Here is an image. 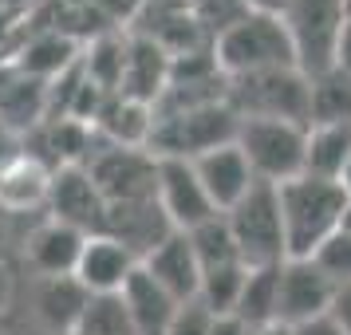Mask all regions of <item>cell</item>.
<instances>
[{
  "mask_svg": "<svg viewBox=\"0 0 351 335\" xmlns=\"http://www.w3.org/2000/svg\"><path fill=\"white\" fill-rule=\"evenodd\" d=\"M209 51L225 79H245V75H261L276 67H300L280 12H256V8L237 12L213 32Z\"/></svg>",
  "mask_w": 351,
  "mask_h": 335,
  "instance_id": "1",
  "label": "cell"
},
{
  "mask_svg": "<svg viewBox=\"0 0 351 335\" xmlns=\"http://www.w3.org/2000/svg\"><path fill=\"white\" fill-rule=\"evenodd\" d=\"M280 197V217H285V240H288V260H308L319 253L324 240H332L343 225L351 193L343 182H324V177L300 174L276 186Z\"/></svg>",
  "mask_w": 351,
  "mask_h": 335,
  "instance_id": "2",
  "label": "cell"
},
{
  "mask_svg": "<svg viewBox=\"0 0 351 335\" xmlns=\"http://www.w3.org/2000/svg\"><path fill=\"white\" fill-rule=\"evenodd\" d=\"M241 119L229 103H202V107H182V111H158L150 150L158 158H202L217 146L237 142Z\"/></svg>",
  "mask_w": 351,
  "mask_h": 335,
  "instance_id": "3",
  "label": "cell"
},
{
  "mask_svg": "<svg viewBox=\"0 0 351 335\" xmlns=\"http://www.w3.org/2000/svg\"><path fill=\"white\" fill-rule=\"evenodd\" d=\"M225 103L237 111V119H280V123L308 127L312 79L304 75L300 67H276V71L229 79Z\"/></svg>",
  "mask_w": 351,
  "mask_h": 335,
  "instance_id": "4",
  "label": "cell"
},
{
  "mask_svg": "<svg viewBox=\"0 0 351 335\" xmlns=\"http://www.w3.org/2000/svg\"><path fill=\"white\" fill-rule=\"evenodd\" d=\"M229 221V233L237 240V253L249 269H272L288 260V240H285V217H280V197L276 186L256 182L249 197L221 213Z\"/></svg>",
  "mask_w": 351,
  "mask_h": 335,
  "instance_id": "5",
  "label": "cell"
},
{
  "mask_svg": "<svg viewBox=\"0 0 351 335\" xmlns=\"http://www.w3.org/2000/svg\"><path fill=\"white\" fill-rule=\"evenodd\" d=\"M351 0H288L280 8V20H285L304 75H324L335 67V48H339Z\"/></svg>",
  "mask_w": 351,
  "mask_h": 335,
  "instance_id": "6",
  "label": "cell"
},
{
  "mask_svg": "<svg viewBox=\"0 0 351 335\" xmlns=\"http://www.w3.org/2000/svg\"><path fill=\"white\" fill-rule=\"evenodd\" d=\"M237 146L249 158L256 182L285 186L304 174V150H308V127L280 123V119H241Z\"/></svg>",
  "mask_w": 351,
  "mask_h": 335,
  "instance_id": "7",
  "label": "cell"
},
{
  "mask_svg": "<svg viewBox=\"0 0 351 335\" xmlns=\"http://www.w3.org/2000/svg\"><path fill=\"white\" fill-rule=\"evenodd\" d=\"M87 174L95 177L107 206L158 201V154L154 150L99 142V150L87 162Z\"/></svg>",
  "mask_w": 351,
  "mask_h": 335,
  "instance_id": "8",
  "label": "cell"
},
{
  "mask_svg": "<svg viewBox=\"0 0 351 335\" xmlns=\"http://www.w3.org/2000/svg\"><path fill=\"white\" fill-rule=\"evenodd\" d=\"M158 206L178 233H193L206 221L221 217L190 158H158Z\"/></svg>",
  "mask_w": 351,
  "mask_h": 335,
  "instance_id": "9",
  "label": "cell"
},
{
  "mask_svg": "<svg viewBox=\"0 0 351 335\" xmlns=\"http://www.w3.org/2000/svg\"><path fill=\"white\" fill-rule=\"evenodd\" d=\"M107 197L99 193L95 177L87 174V166H64L51 174V193H48V217L80 229L87 237H95L107 229Z\"/></svg>",
  "mask_w": 351,
  "mask_h": 335,
  "instance_id": "10",
  "label": "cell"
},
{
  "mask_svg": "<svg viewBox=\"0 0 351 335\" xmlns=\"http://www.w3.org/2000/svg\"><path fill=\"white\" fill-rule=\"evenodd\" d=\"M335 284L316 260L280 264V327H300L332 312Z\"/></svg>",
  "mask_w": 351,
  "mask_h": 335,
  "instance_id": "11",
  "label": "cell"
},
{
  "mask_svg": "<svg viewBox=\"0 0 351 335\" xmlns=\"http://www.w3.org/2000/svg\"><path fill=\"white\" fill-rule=\"evenodd\" d=\"M174 79V55L154 36H127V67H123V87L119 95L158 107Z\"/></svg>",
  "mask_w": 351,
  "mask_h": 335,
  "instance_id": "12",
  "label": "cell"
},
{
  "mask_svg": "<svg viewBox=\"0 0 351 335\" xmlns=\"http://www.w3.org/2000/svg\"><path fill=\"white\" fill-rule=\"evenodd\" d=\"M138 264H143V260L130 253L119 237H111V233H95V237H87V245H83L75 280H80L91 296H119L123 284L134 276Z\"/></svg>",
  "mask_w": 351,
  "mask_h": 335,
  "instance_id": "13",
  "label": "cell"
},
{
  "mask_svg": "<svg viewBox=\"0 0 351 335\" xmlns=\"http://www.w3.org/2000/svg\"><path fill=\"white\" fill-rule=\"evenodd\" d=\"M193 170H197V177H202L209 201L217 206V213H229V209L237 206V201H245L249 190L256 186L253 166H249V158L241 154L237 142L217 146V150H209V154H202V158H193Z\"/></svg>",
  "mask_w": 351,
  "mask_h": 335,
  "instance_id": "14",
  "label": "cell"
},
{
  "mask_svg": "<svg viewBox=\"0 0 351 335\" xmlns=\"http://www.w3.org/2000/svg\"><path fill=\"white\" fill-rule=\"evenodd\" d=\"M91 303V292L75 276H40L32 292L36 319L48 335H75L83 323V312Z\"/></svg>",
  "mask_w": 351,
  "mask_h": 335,
  "instance_id": "15",
  "label": "cell"
},
{
  "mask_svg": "<svg viewBox=\"0 0 351 335\" xmlns=\"http://www.w3.org/2000/svg\"><path fill=\"white\" fill-rule=\"evenodd\" d=\"M143 269L182 303L197 300V292H202V264H197L190 233H170V237L143 260Z\"/></svg>",
  "mask_w": 351,
  "mask_h": 335,
  "instance_id": "16",
  "label": "cell"
},
{
  "mask_svg": "<svg viewBox=\"0 0 351 335\" xmlns=\"http://www.w3.org/2000/svg\"><path fill=\"white\" fill-rule=\"evenodd\" d=\"M103 233L119 237L138 260H146V256L154 253L170 233H178V229L170 225V217L162 213L158 201H134V206H111L107 209V229H103Z\"/></svg>",
  "mask_w": 351,
  "mask_h": 335,
  "instance_id": "17",
  "label": "cell"
},
{
  "mask_svg": "<svg viewBox=\"0 0 351 335\" xmlns=\"http://www.w3.org/2000/svg\"><path fill=\"white\" fill-rule=\"evenodd\" d=\"M83 245H87V233L48 217L28 233V260L40 276H75Z\"/></svg>",
  "mask_w": 351,
  "mask_h": 335,
  "instance_id": "18",
  "label": "cell"
},
{
  "mask_svg": "<svg viewBox=\"0 0 351 335\" xmlns=\"http://www.w3.org/2000/svg\"><path fill=\"white\" fill-rule=\"evenodd\" d=\"M119 296L127 303V316H130V323H134L138 335H166V327L174 323L178 308H182V300H174L143 264L134 269V276L123 284Z\"/></svg>",
  "mask_w": 351,
  "mask_h": 335,
  "instance_id": "19",
  "label": "cell"
},
{
  "mask_svg": "<svg viewBox=\"0 0 351 335\" xmlns=\"http://www.w3.org/2000/svg\"><path fill=\"white\" fill-rule=\"evenodd\" d=\"M154 123H158V107L134 103V99H127V95H111L107 103H103L99 119H95V130H99V138H103V142L150 150Z\"/></svg>",
  "mask_w": 351,
  "mask_h": 335,
  "instance_id": "20",
  "label": "cell"
},
{
  "mask_svg": "<svg viewBox=\"0 0 351 335\" xmlns=\"http://www.w3.org/2000/svg\"><path fill=\"white\" fill-rule=\"evenodd\" d=\"M351 166V123L332 127H308V150H304V174L324 182H343Z\"/></svg>",
  "mask_w": 351,
  "mask_h": 335,
  "instance_id": "21",
  "label": "cell"
},
{
  "mask_svg": "<svg viewBox=\"0 0 351 335\" xmlns=\"http://www.w3.org/2000/svg\"><path fill=\"white\" fill-rule=\"evenodd\" d=\"M80 44L71 36H60V32H44L36 36L28 48L20 51V64L16 71L28 75V79H40V83H56L60 75H67L71 67L80 64Z\"/></svg>",
  "mask_w": 351,
  "mask_h": 335,
  "instance_id": "22",
  "label": "cell"
},
{
  "mask_svg": "<svg viewBox=\"0 0 351 335\" xmlns=\"http://www.w3.org/2000/svg\"><path fill=\"white\" fill-rule=\"evenodd\" d=\"M249 327H276L280 323V264L272 269H249V280L241 288L237 312Z\"/></svg>",
  "mask_w": 351,
  "mask_h": 335,
  "instance_id": "23",
  "label": "cell"
},
{
  "mask_svg": "<svg viewBox=\"0 0 351 335\" xmlns=\"http://www.w3.org/2000/svg\"><path fill=\"white\" fill-rule=\"evenodd\" d=\"M51 193V170L40 166L36 158L20 154L12 166L0 170V201L8 209H24V206H48Z\"/></svg>",
  "mask_w": 351,
  "mask_h": 335,
  "instance_id": "24",
  "label": "cell"
},
{
  "mask_svg": "<svg viewBox=\"0 0 351 335\" xmlns=\"http://www.w3.org/2000/svg\"><path fill=\"white\" fill-rule=\"evenodd\" d=\"M80 67L99 91L119 95V87H123V67H127V36H114V32L95 36V40L83 48Z\"/></svg>",
  "mask_w": 351,
  "mask_h": 335,
  "instance_id": "25",
  "label": "cell"
},
{
  "mask_svg": "<svg viewBox=\"0 0 351 335\" xmlns=\"http://www.w3.org/2000/svg\"><path fill=\"white\" fill-rule=\"evenodd\" d=\"M312 79V107H308V127H332V123H351V75L348 71H324L308 75Z\"/></svg>",
  "mask_w": 351,
  "mask_h": 335,
  "instance_id": "26",
  "label": "cell"
},
{
  "mask_svg": "<svg viewBox=\"0 0 351 335\" xmlns=\"http://www.w3.org/2000/svg\"><path fill=\"white\" fill-rule=\"evenodd\" d=\"M193 240V253H197V264H202V276L213 269H229V264H245L237 253V240L229 233V221L225 217H213L206 221L202 229H193L190 233Z\"/></svg>",
  "mask_w": 351,
  "mask_h": 335,
  "instance_id": "27",
  "label": "cell"
},
{
  "mask_svg": "<svg viewBox=\"0 0 351 335\" xmlns=\"http://www.w3.org/2000/svg\"><path fill=\"white\" fill-rule=\"evenodd\" d=\"M75 335H138V332H134V323L127 316L123 296H91Z\"/></svg>",
  "mask_w": 351,
  "mask_h": 335,
  "instance_id": "28",
  "label": "cell"
},
{
  "mask_svg": "<svg viewBox=\"0 0 351 335\" xmlns=\"http://www.w3.org/2000/svg\"><path fill=\"white\" fill-rule=\"evenodd\" d=\"M308 260H316L319 269L332 276V284H351V233H335L332 240H324L319 245V253L316 256H308Z\"/></svg>",
  "mask_w": 351,
  "mask_h": 335,
  "instance_id": "29",
  "label": "cell"
},
{
  "mask_svg": "<svg viewBox=\"0 0 351 335\" xmlns=\"http://www.w3.org/2000/svg\"><path fill=\"white\" fill-rule=\"evenodd\" d=\"M213 312H209L202 300H186L182 308H178L174 323L166 327V335H209L213 332Z\"/></svg>",
  "mask_w": 351,
  "mask_h": 335,
  "instance_id": "30",
  "label": "cell"
},
{
  "mask_svg": "<svg viewBox=\"0 0 351 335\" xmlns=\"http://www.w3.org/2000/svg\"><path fill=\"white\" fill-rule=\"evenodd\" d=\"M328 316L339 323V332L351 335V284H339L335 288V296H332V312Z\"/></svg>",
  "mask_w": 351,
  "mask_h": 335,
  "instance_id": "31",
  "label": "cell"
},
{
  "mask_svg": "<svg viewBox=\"0 0 351 335\" xmlns=\"http://www.w3.org/2000/svg\"><path fill=\"white\" fill-rule=\"evenodd\" d=\"M288 335H343L339 332V323L332 316H319L312 323H300V327H288Z\"/></svg>",
  "mask_w": 351,
  "mask_h": 335,
  "instance_id": "32",
  "label": "cell"
},
{
  "mask_svg": "<svg viewBox=\"0 0 351 335\" xmlns=\"http://www.w3.org/2000/svg\"><path fill=\"white\" fill-rule=\"evenodd\" d=\"M209 335H253V327H249L241 316H233V312H229V316L213 319V332H209Z\"/></svg>",
  "mask_w": 351,
  "mask_h": 335,
  "instance_id": "33",
  "label": "cell"
},
{
  "mask_svg": "<svg viewBox=\"0 0 351 335\" xmlns=\"http://www.w3.org/2000/svg\"><path fill=\"white\" fill-rule=\"evenodd\" d=\"M335 67L351 75V12L343 20V32H339V48H335Z\"/></svg>",
  "mask_w": 351,
  "mask_h": 335,
  "instance_id": "34",
  "label": "cell"
},
{
  "mask_svg": "<svg viewBox=\"0 0 351 335\" xmlns=\"http://www.w3.org/2000/svg\"><path fill=\"white\" fill-rule=\"evenodd\" d=\"M241 8H256V12H280L288 0H237Z\"/></svg>",
  "mask_w": 351,
  "mask_h": 335,
  "instance_id": "35",
  "label": "cell"
},
{
  "mask_svg": "<svg viewBox=\"0 0 351 335\" xmlns=\"http://www.w3.org/2000/svg\"><path fill=\"white\" fill-rule=\"evenodd\" d=\"M253 335H288V327H280V323H276V327H256Z\"/></svg>",
  "mask_w": 351,
  "mask_h": 335,
  "instance_id": "36",
  "label": "cell"
},
{
  "mask_svg": "<svg viewBox=\"0 0 351 335\" xmlns=\"http://www.w3.org/2000/svg\"><path fill=\"white\" fill-rule=\"evenodd\" d=\"M343 233H351V201H348V209H343V225H339Z\"/></svg>",
  "mask_w": 351,
  "mask_h": 335,
  "instance_id": "37",
  "label": "cell"
},
{
  "mask_svg": "<svg viewBox=\"0 0 351 335\" xmlns=\"http://www.w3.org/2000/svg\"><path fill=\"white\" fill-rule=\"evenodd\" d=\"M343 190L351 193V166H348V174H343Z\"/></svg>",
  "mask_w": 351,
  "mask_h": 335,
  "instance_id": "38",
  "label": "cell"
}]
</instances>
